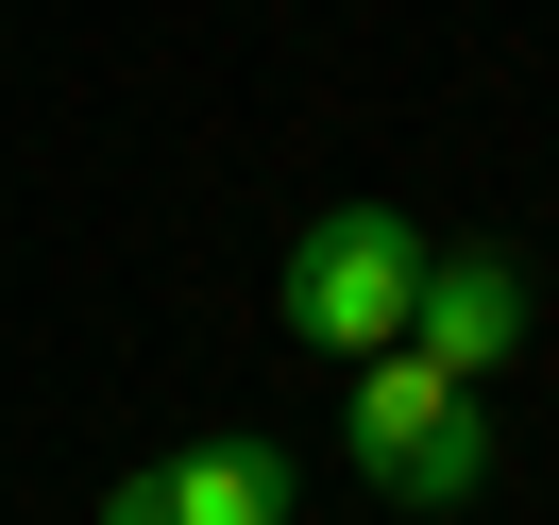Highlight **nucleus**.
<instances>
[{"label": "nucleus", "mask_w": 559, "mask_h": 525, "mask_svg": "<svg viewBox=\"0 0 559 525\" xmlns=\"http://www.w3.org/2000/svg\"><path fill=\"white\" fill-rule=\"evenodd\" d=\"M407 288H424V238H407V220H390V204H322L306 238H288V272H272V322L356 373V356L407 339Z\"/></svg>", "instance_id": "nucleus-2"}, {"label": "nucleus", "mask_w": 559, "mask_h": 525, "mask_svg": "<svg viewBox=\"0 0 559 525\" xmlns=\"http://www.w3.org/2000/svg\"><path fill=\"white\" fill-rule=\"evenodd\" d=\"M525 322H543V288H525L509 238H424V288H407V356L457 390H491L525 356Z\"/></svg>", "instance_id": "nucleus-3"}, {"label": "nucleus", "mask_w": 559, "mask_h": 525, "mask_svg": "<svg viewBox=\"0 0 559 525\" xmlns=\"http://www.w3.org/2000/svg\"><path fill=\"white\" fill-rule=\"evenodd\" d=\"M340 441H356V475H373L390 509H475V491H491V407H475L457 373H424L407 339H390V356H356Z\"/></svg>", "instance_id": "nucleus-1"}, {"label": "nucleus", "mask_w": 559, "mask_h": 525, "mask_svg": "<svg viewBox=\"0 0 559 525\" xmlns=\"http://www.w3.org/2000/svg\"><path fill=\"white\" fill-rule=\"evenodd\" d=\"M103 525H288V457L272 441H187V457H136L103 491Z\"/></svg>", "instance_id": "nucleus-4"}]
</instances>
